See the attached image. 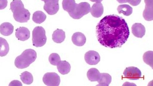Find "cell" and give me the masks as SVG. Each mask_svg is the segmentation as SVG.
<instances>
[{
  "mask_svg": "<svg viewBox=\"0 0 153 86\" xmlns=\"http://www.w3.org/2000/svg\"><path fill=\"white\" fill-rule=\"evenodd\" d=\"M97 40L108 48L121 47L130 35V30L125 19L112 14L103 17L96 27Z\"/></svg>",
  "mask_w": 153,
  "mask_h": 86,
  "instance_id": "6da1fadb",
  "label": "cell"
},
{
  "mask_svg": "<svg viewBox=\"0 0 153 86\" xmlns=\"http://www.w3.org/2000/svg\"><path fill=\"white\" fill-rule=\"evenodd\" d=\"M10 9L16 22L23 23L29 20L31 14L28 10L25 8L21 0H13L10 4Z\"/></svg>",
  "mask_w": 153,
  "mask_h": 86,
  "instance_id": "7a4b0ae2",
  "label": "cell"
},
{
  "mask_svg": "<svg viewBox=\"0 0 153 86\" xmlns=\"http://www.w3.org/2000/svg\"><path fill=\"white\" fill-rule=\"evenodd\" d=\"M36 58V52L35 50L32 49L26 50L16 59L14 64L19 69H24L35 62Z\"/></svg>",
  "mask_w": 153,
  "mask_h": 86,
  "instance_id": "3957f363",
  "label": "cell"
},
{
  "mask_svg": "<svg viewBox=\"0 0 153 86\" xmlns=\"http://www.w3.org/2000/svg\"><path fill=\"white\" fill-rule=\"evenodd\" d=\"M45 30L42 27H35L32 32L33 45L36 47H43L47 42Z\"/></svg>",
  "mask_w": 153,
  "mask_h": 86,
  "instance_id": "277c9868",
  "label": "cell"
},
{
  "mask_svg": "<svg viewBox=\"0 0 153 86\" xmlns=\"http://www.w3.org/2000/svg\"><path fill=\"white\" fill-rule=\"evenodd\" d=\"M91 8V5L88 3L82 2L78 4H76L73 11L68 14L74 19H80L83 16L89 13Z\"/></svg>",
  "mask_w": 153,
  "mask_h": 86,
  "instance_id": "5b68a950",
  "label": "cell"
},
{
  "mask_svg": "<svg viewBox=\"0 0 153 86\" xmlns=\"http://www.w3.org/2000/svg\"><path fill=\"white\" fill-rule=\"evenodd\" d=\"M42 81L48 86H58L60 83V78L55 72H48L44 75Z\"/></svg>",
  "mask_w": 153,
  "mask_h": 86,
  "instance_id": "8992f818",
  "label": "cell"
},
{
  "mask_svg": "<svg viewBox=\"0 0 153 86\" xmlns=\"http://www.w3.org/2000/svg\"><path fill=\"white\" fill-rule=\"evenodd\" d=\"M45 2L44 10L49 15H54L59 11V0H42Z\"/></svg>",
  "mask_w": 153,
  "mask_h": 86,
  "instance_id": "52a82bcc",
  "label": "cell"
},
{
  "mask_svg": "<svg viewBox=\"0 0 153 86\" xmlns=\"http://www.w3.org/2000/svg\"><path fill=\"white\" fill-rule=\"evenodd\" d=\"M124 78L131 80H137L141 78V71L138 68L133 66L127 67L123 73Z\"/></svg>",
  "mask_w": 153,
  "mask_h": 86,
  "instance_id": "ba28073f",
  "label": "cell"
},
{
  "mask_svg": "<svg viewBox=\"0 0 153 86\" xmlns=\"http://www.w3.org/2000/svg\"><path fill=\"white\" fill-rule=\"evenodd\" d=\"M84 59L85 62L90 65H97L101 60L99 53L94 50H89L86 53Z\"/></svg>",
  "mask_w": 153,
  "mask_h": 86,
  "instance_id": "9c48e42d",
  "label": "cell"
},
{
  "mask_svg": "<svg viewBox=\"0 0 153 86\" xmlns=\"http://www.w3.org/2000/svg\"><path fill=\"white\" fill-rule=\"evenodd\" d=\"M146 7L143 12V17L146 21L153 19V0H144Z\"/></svg>",
  "mask_w": 153,
  "mask_h": 86,
  "instance_id": "30bf717a",
  "label": "cell"
},
{
  "mask_svg": "<svg viewBox=\"0 0 153 86\" xmlns=\"http://www.w3.org/2000/svg\"><path fill=\"white\" fill-rule=\"evenodd\" d=\"M16 36L18 39L25 42L30 37V32L28 28L24 27H19L16 30Z\"/></svg>",
  "mask_w": 153,
  "mask_h": 86,
  "instance_id": "8fae6325",
  "label": "cell"
},
{
  "mask_svg": "<svg viewBox=\"0 0 153 86\" xmlns=\"http://www.w3.org/2000/svg\"><path fill=\"white\" fill-rule=\"evenodd\" d=\"M132 33L137 38H143L146 33V28L140 23H135L132 27Z\"/></svg>",
  "mask_w": 153,
  "mask_h": 86,
  "instance_id": "7c38bea8",
  "label": "cell"
},
{
  "mask_svg": "<svg viewBox=\"0 0 153 86\" xmlns=\"http://www.w3.org/2000/svg\"><path fill=\"white\" fill-rule=\"evenodd\" d=\"M71 40L75 45L78 47H82L85 44L86 38L83 33L76 32L73 35Z\"/></svg>",
  "mask_w": 153,
  "mask_h": 86,
  "instance_id": "4fadbf2b",
  "label": "cell"
},
{
  "mask_svg": "<svg viewBox=\"0 0 153 86\" xmlns=\"http://www.w3.org/2000/svg\"><path fill=\"white\" fill-rule=\"evenodd\" d=\"M91 13L94 17L98 18L101 17L104 13V7L101 3L94 4L91 8Z\"/></svg>",
  "mask_w": 153,
  "mask_h": 86,
  "instance_id": "5bb4252c",
  "label": "cell"
},
{
  "mask_svg": "<svg viewBox=\"0 0 153 86\" xmlns=\"http://www.w3.org/2000/svg\"><path fill=\"white\" fill-rule=\"evenodd\" d=\"M14 27L9 22H4L0 25V33L4 36H8L12 34Z\"/></svg>",
  "mask_w": 153,
  "mask_h": 86,
  "instance_id": "9a60e30c",
  "label": "cell"
},
{
  "mask_svg": "<svg viewBox=\"0 0 153 86\" xmlns=\"http://www.w3.org/2000/svg\"><path fill=\"white\" fill-rule=\"evenodd\" d=\"M58 70L62 75L67 74L70 72L71 66L66 61H60L57 65Z\"/></svg>",
  "mask_w": 153,
  "mask_h": 86,
  "instance_id": "2e32d148",
  "label": "cell"
},
{
  "mask_svg": "<svg viewBox=\"0 0 153 86\" xmlns=\"http://www.w3.org/2000/svg\"><path fill=\"white\" fill-rule=\"evenodd\" d=\"M88 79L91 82H99L101 78V73L97 68H92L87 72Z\"/></svg>",
  "mask_w": 153,
  "mask_h": 86,
  "instance_id": "e0dca14e",
  "label": "cell"
},
{
  "mask_svg": "<svg viewBox=\"0 0 153 86\" xmlns=\"http://www.w3.org/2000/svg\"><path fill=\"white\" fill-rule=\"evenodd\" d=\"M65 33L62 30L57 29L54 31L52 35L53 42L57 43H61L65 41Z\"/></svg>",
  "mask_w": 153,
  "mask_h": 86,
  "instance_id": "ac0fdd59",
  "label": "cell"
},
{
  "mask_svg": "<svg viewBox=\"0 0 153 86\" xmlns=\"http://www.w3.org/2000/svg\"><path fill=\"white\" fill-rule=\"evenodd\" d=\"M9 51V45L6 40L0 37V57L7 55Z\"/></svg>",
  "mask_w": 153,
  "mask_h": 86,
  "instance_id": "d6986e66",
  "label": "cell"
},
{
  "mask_svg": "<svg viewBox=\"0 0 153 86\" xmlns=\"http://www.w3.org/2000/svg\"><path fill=\"white\" fill-rule=\"evenodd\" d=\"M76 3L75 0H63L62 7L63 10L70 13L73 11Z\"/></svg>",
  "mask_w": 153,
  "mask_h": 86,
  "instance_id": "ffe728a7",
  "label": "cell"
},
{
  "mask_svg": "<svg viewBox=\"0 0 153 86\" xmlns=\"http://www.w3.org/2000/svg\"><path fill=\"white\" fill-rule=\"evenodd\" d=\"M112 81L111 76L106 73H101V78L100 79L99 84L97 86H108L109 85Z\"/></svg>",
  "mask_w": 153,
  "mask_h": 86,
  "instance_id": "44dd1931",
  "label": "cell"
},
{
  "mask_svg": "<svg viewBox=\"0 0 153 86\" xmlns=\"http://www.w3.org/2000/svg\"><path fill=\"white\" fill-rule=\"evenodd\" d=\"M47 19V16L41 11H37L34 12L32 16V20L34 22L40 24L44 22Z\"/></svg>",
  "mask_w": 153,
  "mask_h": 86,
  "instance_id": "7402d4cb",
  "label": "cell"
},
{
  "mask_svg": "<svg viewBox=\"0 0 153 86\" xmlns=\"http://www.w3.org/2000/svg\"><path fill=\"white\" fill-rule=\"evenodd\" d=\"M117 11L120 14L123 13L124 16H129L132 13L133 8L129 5H120L117 7Z\"/></svg>",
  "mask_w": 153,
  "mask_h": 86,
  "instance_id": "603a6c76",
  "label": "cell"
},
{
  "mask_svg": "<svg viewBox=\"0 0 153 86\" xmlns=\"http://www.w3.org/2000/svg\"><path fill=\"white\" fill-rule=\"evenodd\" d=\"M21 80L23 83L26 85L31 84L33 82V76L28 71L23 72L20 76Z\"/></svg>",
  "mask_w": 153,
  "mask_h": 86,
  "instance_id": "cb8c5ba5",
  "label": "cell"
},
{
  "mask_svg": "<svg viewBox=\"0 0 153 86\" xmlns=\"http://www.w3.org/2000/svg\"><path fill=\"white\" fill-rule=\"evenodd\" d=\"M143 60L146 64H148L153 68V51H148L146 52L143 56Z\"/></svg>",
  "mask_w": 153,
  "mask_h": 86,
  "instance_id": "d4e9b609",
  "label": "cell"
},
{
  "mask_svg": "<svg viewBox=\"0 0 153 86\" xmlns=\"http://www.w3.org/2000/svg\"><path fill=\"white\" fill-rule=\"evenodd\" d=\"M49 61L51 64L53 65L57 66L60 61V57L58 53H51L49 58Z\"/></svg>",
  "mask_w": 153,
  "mask_h": 86,
  "instance_id": "484cf974",
  "label": "cell"
},
{
  "mask_svg": "<svg viewBox=\"0 0 153 86\" xmlns=\"http://www.w3.org/2000/svg\"><path fill=\"white\" fill-rule=\"evenodd\" d=\"M7 0H0V10L6 8L7 6Z\"/></svg>",
  "mask_w": 153,
  "mask_h": 86,
  "instance_id": "4316f807",
  "label": "cell"
},
{
  "mask_svg": "<svg viewBox=\"0 0 153 86\" xmlns=\"http://www.w3.org/2000/svg\"><path fill=\"white\" fill-rule=\"evenodd\" d=\"M141 1V0H130L129 3L133 6H136L140 3Z\"/></svg>",
  "mask_w": 153,
  "mask_h": 86,
  "instance_id": "83f0119b",
  "label": "cell"
},
{
  "mask_svg": "<svg viewBox=\"0 0 153 86\" xmlns=\"http://www.w3.org/2000/svg\"><path fill=\"white\" fill-rule=\"evenodd\" d=\"M9 86H22V84L19 82V81H13L11 82L10 84L9 85Z\"/></svg>",
  "mask_w": 153,
  "mask_h": 86,
  "instance_id": "f1b7e54d",
  "label": "cell"
},
{
  "mask_svg": "<svg viewBox=\"0 0 153 86\" xmlns=\"http://www.w3.org/2000/svg\"><path fill=\"white\" fill-rule=\"evenodd\" d=\"M117 1L120 3H129L130 0H117Z\"/></svg>",
  "mask_w": 153,
  "mask_h": 86,
  "instance_id": "f546056e",
  "label": "cell"
},
{
  "mask_svg": "<svg viewBox=\"0 0 153 86\" xmlns=\"http://www.w3.org/2000/svg\"><path fill=\"white\" fill-rule=\"evenodd\" d=\"M91 2H96V3H101L103 0H90Z\"/></svg>",
  "mask_w": 153,
  "mask_h": 86,
  "instance_id": "4dcf8cb0",
  "label": "cell"
}]
</instances>
